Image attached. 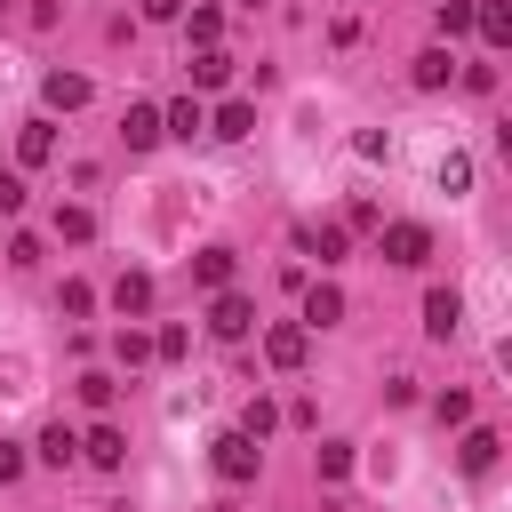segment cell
<instances>
[{
    "label": "cell",
    "instance_id": "28",
    "mask_svg": "<svg viewBox=\"0 0 512 512\" xmlns=\"http://www.w3.org/2000/svg\"><path fill=\"white\" fill-rule=\"evenodd\" d=\"M432 416H440V424H464V416H472V392H440Z\"/></svg>",
    "mask_w": 512,
    "mask_h": 512
},
{
    "label": "cell",
    "instance_id": "11",
    "mask_svg": "<svg viewBox=\"0 0 512 512\" xmlns=\"http://www.w3.org/2000/svg\"><path fill=\"white\" fill-rule=\"evenodd\" d=\"M200 128H208V112H200V96H184V104H168V112H160V136H184V144H192Z\"/></svg>",
    "mask_w": 512,
    "mask_h": 512
},
{
    "label": "cell",
    "instance_id": "12",
    "mask_svg": "<svg viewBox=\"0 0 512 512\" xmlns=\"http://www.w3.org/2000/svg\"><path fill=\"white\" fill-rule=\"evenodd\" d=\"M120 136H128V152H152V144H160V112H152V104H128Z\"/></svg>",
    "mask_w": 512,
    "mask_h": 512
},
{
    "label": "cell",
    "instance_id": "32",
    "mask_svg": "<svg viewBox=\"0 0 512 512\" xmlns=\"http://www.w3.org/2000/svg\"><path fill=\"white\" fill-rule=\"evenodd\" d=\"M16 472H24V448H16V440H0V488H8Z\"/></svg>",
    "mask_w": 512,
    "mask_h": 512
},
{
    "label": "cell",
    "instance_id": "14",
    "mask_svg": "<svg viewBox=\"0 0 512 512\" xmlns=\"http://www.w3.org/2000/svg\"><path fill=\"white\" fill-rule=\"evenodd\" d=\"M408 80H416V88H448V80H456V56H448V48H424Z\"/></svg>",
    "mask_w": 512,
    "mask_h": 512
},
{
    "label": "cell",
    "instance_id": "6",
    "mask_svg": "<svg viewBox=\"0 0 512 512\" xmlns=\"http://www.w3.org/2000/svg\"><path fill=\"white\" fill-rule=\"evenodd\" d=\"M80 456L104 464V472H120V464H128V432H120V424H96V432L80 440Z\"/></svg>",
    "mask_w": 512,
    "mask_h": 512
},
{
    "label": "cell",
    "instance_id": "33",
    "mask_svg": "<svg viewBox=\"0 0 512 512\" xmlns=\"http://www.w3.org/2000/svg\"><path fill=\"white\" fill-rule=\"evenodd\" d=\"M136 16H152V24H168V16H184V0H136Z\"/></svg>",
    "mask_w": 512,
    "mask_h": 512
},
{
    "label": "cell",
    "instance_id": "3",
    "mask_svg": "<svg viewBox=\"0 0 512 512\" xmlns=\"http://www.w3.org/2000/svg\"><path fill=\"white\" fill-rule=\"evenodd\" d=\"M376 248H384V264H424V256H432V232H424V224H384Z\"/></svg>",
    "mask_w": 512,
    "mask_h": 512
},
{
    "label": "cell",
    "instance_id": "9",
    "mask_svg": "<svg viewBox=\"0 0 512 512\" xmlns=\"http://www.w3.org/2000/svg\"><path fill=\"white\" fill-rule=\"evenodd\" d=\"M496 456H504V440H496L488 424H472V432H464V448H456V464H464V472H496Z\"/></svg>",
    "mask_w": 512,
    "mask_h": 512
},
{
    "label": "cell",
    "instance_id": "8",
    "mask_svg": "<svg viewBox=\"0 0 512 512\" xmlns=\"http://www.w3.org/2000/svg\"><path fill=\"white\" fill-rule=\"evenodd\" d=\"M16 160H24V168L56 160V120H24V128H16Z\"/></svg>",
    "mask_w": 512,
    "mask_h": 512
},
{
    "label": "cell",
    "instance_id": "22",
    "mask_svg": "<svg viewBox=\"0 0 512 512\" xmlns=\"http://www.w3.org/2000/svg\"><path fill=\"white\" fill-rule=\"evenodd\" d=\"M272 424H280V408H272V400H248V408H240V432H248L256 448H264V432H272Z\"/></svg>",
    "mask_w": 512,
    "mask_h": 512
},
{
    "label": "cell",
    "instance_id": "1",
    "mask_svg": "<svg viewBox=\"0 0 512 512\" xmlns=\"http://www.w3.org/2000/svg\"><path fill=\"white\" fill-rule=\"evenodd\" d=\"M208 464H216V480H232V488H240V480H256V472H264V448H256L248 432H216V440H208Z\"/></svg>",
    "mask_w": 512,
    "mask_h": 512
},
{
    "label": "cell",
    "instance_id": "13",
    "mask_svg": "<svg viewBox=\"0 0 512 512\" xmlns=\"http://www.w3.org/2000/svg\"><path fill=\"white\" fill-rule=\"evenodd\" d=\"M472 24H480V40H488V48H504V40H512V8H504V0H480V8H472Z\"/></svg>",
    "mask_w": 512,
    "mask_h": 512
},
{
    "label": "cell",
    "instance_id": "24",
    "mask_svg": "<svg viewBox=\"0 0 512 512\" xmlns=\"http://www.w3.org/2000/svg\"><path fill=\"white\" fill-rule=\"evenodd\" d=\"M312 464H320V480H344V472H352V448H344V440H320Z\"/></svg>",
    "mask_w": 512,
    "mask_h": 512
},
{
    "label": "cell",
    "instance_id": "2",
    "mask_svg": "<svg viewBox=\"0 0 512 512\" xmlns=\"http://www.w3.org/2000/svg\"><path fill=\"white\" fill-rule=\"evenodd\" d=\"M248 328H256V304H248V296H232V288H216V304H208V336L240 344Z\"/></svg>",
    "mask_w": 512,
    "mask_h": 512
},
{
    "label": "cell",
    "instance_id": "26",
    "mask_svg": "<svg viewBox=\"0 0 512 512\" xmlns=\"http://www.w3.org/2000/svg\"><path fill=\"white\" fill-rule=\"evenodd\" d=\"M456 32H472V0H448L440 8V40H456Z\"/></svg>",
    "mask_w": 512,
    "mask_h": 512
},
{
    "label": "cell",
    "instance_id": "5",
    "mask_svg": "<svg viewBox=\"0 0 512 512\" xmlns=\"http://www.w3.org/2000/svg\"><path fill=\"white\" fill-rule=\"evenodd\" d=\"M456 328H464V296H456V288H432V296H424V336L448 344Z\"/></svg>",
    "mask_w": 512,
    "mask_h": 512
},
{
    "label": "cell",
    "instance_id": "25",
    "mask_svg": "<svg viewBox=\"0 0 512 512\" xmlns=\"http://www.w3.org/2000/svg\"><path fill=\"white\" fill-rule=\"evenodd\" d=\"M440 192H472V160H464V152L440 160Z\"/></svg>",
    "mask_w": 512,
    "mask_h": 512
},
{
    "label": "cell",
    "instance_id": "23",
    "mask_svg": "<svg viewBox=\"0 0 512 512\" xmlns=\"http://www.w3.org/2000/svg\"><path fill=\"white\" fill-rule=\"evenodd\" d=\"M112 352H120L128 368H144V360H152V336H144V328H120V336H112Z\"/></svg>",
    "mask_w": 512,
    "mask_h": 512
},
{
    "label": "cell",
    "instance_id": "16",
    "mask_svg": "<svg viewBox=\"0 0 512 512\" xmlns=\"http://www.w3.org/2000/svg\"><path fill=\"white\" fill-rule=\"evenodd\" d=\"M112 304H120V312H152V272H120Z\"/></svg>",
    "mask_w": 512,
    "mask_h": 512
},
{
    "label": "cell",
    "instance_id": "18",
    "mask_svg": "<svg viewBox=\"0 0 512 512\" xmlns=\"http://www.w3.org/2000/svg\"><path fill=\"white\" fill-rule=\"evenodd\" d=\"M208 136H224V144H240V136H256V112H248V104H224Z\"/></svg>",
    "mask_w": 512,
    "mask_h": 512
},
{
    "label": "cell",
    "instance_id": "10",
    "mask_svg": "<svg viewBox=\"0 0 512 512\" xmlns=\"http://www.w3.org/2000/svg\"><path fill=\"white\" fill-rule=\"evenodd\" d=\"M336 320H344V288H328V280L304 288V328H336Z\"/></svg>",
    "mask_w": 512,
    "mask_h": 512
},
{
    "label": "cell",
    "instance_id": "21",
    "mask_svg": "<svg viewBox=\"0 0 512 512\" xmlns=\"http://www.w3.org/2000/svg\"><path fill=\"white\" fill-rule=\"evenodd\" d=\"M344 248H352L344 224H320V232H312V256H320V264H344Z\"/></svg>",
    "mask_w": 512,
    "mask_h": 512
},
{
    "label": "cell",
    "instance_id": "7",
    "mask_svg": "<svg viewBox=\"0 0 512 512\" xmlns=\"http://www.w3.org/2000/svg\"><path fill=\"white\" fill-rule=\"evenodd\" d=\"M40 96H48L56 112H80L96 88H88V72H48V80H40Z\"/></svg>",
    "mask_w": 512,
    "mask_h": 512
},
{
    "label": "cell",
    "instance_id": "31",
    "mask_svg": "<svg viewBox=\"0 0 512 512\" xmlns=\"http://www.w3.org/2000/svg\"><path fill=\"white\" fill-rule=\"evenodd\" d=\"M24 208V176H0V216H16Z\"/></svg>",
    "mask_w": 512,
    "mask_h": 512
},
{
    "label": "cell",
    "instance_id": "4",
    "mask_svg": "<svg viewBox=\"0 0 512 512\" xmlns=\"http://www.w3.org/2000/svg\"><path fill=\"white\" fill-rule=\"evenodd\" d=\"M304 352H312V328H304V320L264 328V360H272V368H304Z\"/></svg>",
    "mask_w": 512,
    "mask_h": 512
},
{
    "label": "cell",
    "instance_id": "20",
    "mask_svg": "<svg viewBox=\"0 0 512 512\" xmlns=\"http://www.w3.org/2000/svg\"><path fill=\"white\" fill-rule=\"evenodd\" d=\"M56 240H72V248L96 240V216H88V208H56Z\"/></svg>",
    "mask_w": 512,
    "mask_h": 512
},
{
    "label": "cell",
    "instance_id": "15",
    "mask_svg": "<svg viewBox=\"0 0 512 512\" xmlns=\"http://www.w3.org/2000/svg\"><path fill=\"white\" fill-rule=\"evenodd\" d=\"M192 280L200 288H232V248H200L192 256Z\"/></svg>",
    "mask_w": 512,
    "mask_h": 512
},
{
    "label": "cell",
    "instance_id": "17",
    "mask_svg": "<svg viewBox=\"0 0 512 512\" xmlns=\"http://www.w3.org/2000/svg\"><path fill=\"white\" fill-rule=\"evenodd\" d=\"M192 80H200V88H224V80H232V56H224V48H200V56H192Z\"/></svg>",
    "mask_w": 512,
    "mask_h": 512
},
{
    "label": "cell",
    "instance_id": "29",
    "mask_svg": "<svg viewBox=\"0 0 512 512\" xmlns=\"http://www.w3.org/2000/svg\"><path fill=\"white\" fill-rule=\"evenodd\" d=\"M216 32H224V16H216V8H192V40H200V48H216Z\"/></svg>",
    "mask_w": 512,
    "mask_h": 512
},
{
    "label": "cell",
    "instance_id": "30",
    "mask_svg": "<svg viewBox=\"0 0 512 512\" xmlns=\"http://www.w3.org/2000/svg\"><path fill=\"white\" fill-rule=\"evenodd\" d=\"M56 304H64V312H72V320H80V312H88V304H96V296H88V280H64V296H56Z\"/></svg>",
    "mask_w": 512,
    "mask_h": 512
},
{
    "label": "cell",
    "instance_id": "27",
    "mask_svg": "<svg viewBox=\"0 0 512 512\" xmlns=\"http://www.w3.org/2000/svg\"><path fill=\"white\" fill-rule=\"evenodd\" d=\"M80 400H88V408H112V376L88 368V376H80Z\"/></svg>",
    "mask_w": 512,
    "mask_h": 512
},
{
    "label": "cell",
    "instance_id": "19",
    "mask_svg": "<svg viewBox=\"0 0 512 512\" xmlns=\"http://www.w3.org/2000/svg\"><path fill=\"white\" fill-rule=\"evenodd\" d=\"M72 456H80L72 424H48V432H40V464H72Z\"/></svg>",
    "mask_w": 512,
    "mask_h": 512
},
{
    "label": "cell",
    "instance_id": "34",
    "mask_svg": "<svg viewBox=\"0 0 512 512\" xmlns=\"http://www.w3.org/2000/svg\"><path fill=\"white\" fill-rule=\"evenodd\" d=\"M240 8H264V0H240Z\"/></svg>",
    "mask_w": 512,
    "mask_h": 512
}]
</instances>
